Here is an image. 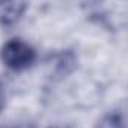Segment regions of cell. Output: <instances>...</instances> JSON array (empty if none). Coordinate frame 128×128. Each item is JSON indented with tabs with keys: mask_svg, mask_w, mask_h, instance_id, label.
<instances>
[{
	"mask_svg": "<svg viewBox=\"0 0 128 128\" xmlns=\"http://www.w3.org/2000/svg\"><path fill=\"white\" fill-rule=\"evenodd\" d=\"M3 106H4V94H3V90L0 88V110L3 109Z\"/></svg>",
	"mask_w": 128,
	"mask_h": 128,
	"instance_id": "cell-4",
	"label": "cell"
},
{
	"mask_svg": "<svg viewBox=\"0 0 128 128\" xmlns=\"http://www.w3.org/2000/svg\"><path fill=\"white\" fill-rule=\"evenodd\" d=\"M0 60L8 68L22 72L36 61V51L22 39H10L0 49Z\"/></svg>",
	"mask_w": 128,
	"mask_h": 128,
	"instance_id": "cell-1",
	"label": "cell"
},
{
	"mask_svg": "<svg viewBox=\"0 0 128 128\" xmlns=\"http://www.w3.org/2000/svg\"><path fill=\"white\" fill-rule=\"evenodd\" d=\"M27 0H0V24L4 27L16 24L27 10Z\"/></svg>",
	"mask_w": 128,
	"mask_h": 128,
	"instance_id": "cell-2",
	"label": "cell"
},
{
	"mask_svg": "<svg viewBox=\"0 0 128 128\" xmlns=\"http://www.w3.org/2000/svg\"><path fill=\"white\" fill-rule=\"evenodd\" d=\"M94 128H127L125 125V121L121 115L118 113H109V115H104Z\"/></svg>",
	"mask_w": 128,
	"mask_h": 128,
	"instance_id": "cell-3",
	"label": "cell"
}]
</instances>
